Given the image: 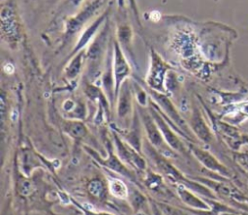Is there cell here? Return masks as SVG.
<instances>
[{
    "label": "cell",
    "instance_id": "1",
    "mask_svg": "<svg viewBox=\"0 0 248 215\" xmlns=\"http://www.w3.org/2000/svg\"><path fill=\"white\" fill-rule=\"evenodd\" d=\"M110 191L114 196L119 198H124L127 194V189L125 185L119 180H114L110 184Z\"/></svg>",
    "mask_w": 248,
    "mask_h": 215
},
{
    "label": "cell",
    "instance_id": "2",
    "mask_svg": "<svg viewBox=\"0 0 248 215\" xmlns=\"http://www.w3.org/2000/svg\"><path fill=\"white\" fill-rule=\"evenodd\" d=\"M90 191L93 195L98 196L102 191V184L98 181H94L93 183L90 184Z\"/></svg>",
    "mask_w": 248,
    "mask_h": 215
},
{
    "label": "cell",
    "instance_id": "3",
    "mask_svg": "<svg viewBox=\"0 0 248 215\" xmlns=\"http://www.w3.org/2000/svg\"><path fill=\"white\" fill-rule=\"evenodd\" d=\"M164 210H165L166 215H181L180 212H178L176 210H173L172 208H170V207H167Z\"/></svg>",
    "mask_w": 248,
    "mask_h": 215
},
{
    "label": "cell",
    "instance_id": "4",
    "mask_svg": "<svg viewBox=\"0 0 248 215\" xmlns=\"http://www.w3.org/2000/svg\"><path fill=\"white\" fill-rule=\"evenodd\" d=\"M31 189V185L29 182H23L22 184V192H24V194H28L30 192Z\"/></svg>",
    "mask_w": 248,
    "mask_h": 215
}]
</instances>
